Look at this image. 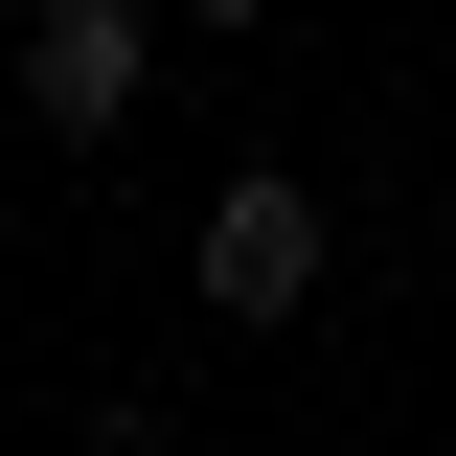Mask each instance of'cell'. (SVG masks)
Returning <instances> with one entry per match:
<instances>
[{
	"label": "cell",
	"mask_w": 456,
	"mask_h": 456,
	"mask_svg": "<svg viewBox=\"0 0 456 456\" xmlns=\"http://www.w3.org/2000/svg\"><path fill=\"white\" fill-rule=\"evenodd\" d=\"M137 69H160V23H137V0H46V23H23V114H46V137H114V114H137Z\"/></svg>",
	"instance_id": "obj_2"
},
{
	"label": "cell",
	"mask_w": 456,
	"mask_h": 456,
	"mask_svg": "<svg viewBox=\"0 0 456 456\" xmlns=\"http://www.w3.org/2000/svg\"><path fill=\"white\" fill-rule=\"evenodd\" d=\"M320 274H342V228H320V183H274V160H228V183H206V228H183V297H206V320L251 342V320H320Z\"/></svg>",
	"instance_id": "obj_1"
},
{
	"label": "cell",
	"mask_w": 456,
	"mask_h": 456,
	"mask_svg": "<svg viewBox=\"0 0 456 456\" xmlns=\"http://www.w3.org/2000/svg\"><path fill=\"white\" fill-rule=\"evenodd\" d=\"M183 23H206V46H228V23H274V0H183Z\"/></svg>",
	"instance_id": "obj_3"
}]
</instances>
